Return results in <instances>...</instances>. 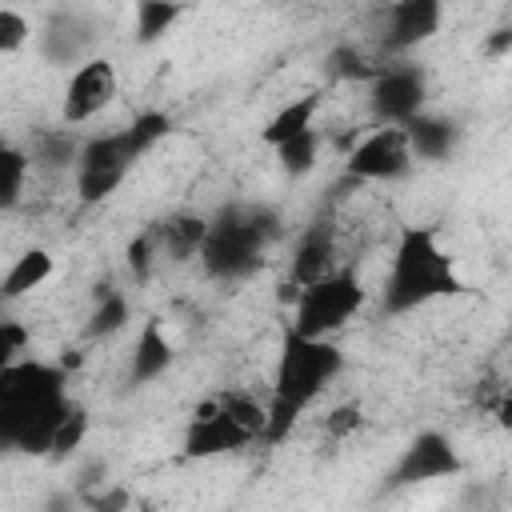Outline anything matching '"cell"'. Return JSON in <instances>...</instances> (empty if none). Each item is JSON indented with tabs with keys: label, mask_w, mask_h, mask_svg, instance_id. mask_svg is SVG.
I'll return each mask as SVG.
<instances>
[{
	"label": "cell",
	"mask_w": 512,
	"mask_h": 512,
	"mask_svg": "<svg viewBox=\"0 0 512 512\" xmlns=\"http://www.w3.org/2000/svg\"><path fill=\"white\" fill-rule=\"evenodd\" d=\"M136 160H140V152L132 148V140H128L124 128L80 140V152H76V164H72L76 196H80L84 204L108 200V196L124 184V176H128V168H132Z\"/></svg>",
	"instance_id": "cell-5"
},
{
	"label": "cell",
	"mask_w": 512,
	"mask_h": 512,
	"mask_svg": "<svg viewBox=\"0 0 512 512\" xmlns=\"http://www.w3.org/2000/svg\"><path fill=\"white\" fill-rule=\"evenodd\" d=\"M368 304V288L360 284L356 272L336 268L304 288H296V304H292V332L300 336H336L348 320L360 316V308Z\"/></svg>",
	"instance_id": "cell-4"
},
{
	"label": "cell",
	"mask_w": 512,
	"mask_h": 512,
	"mask_svg": "<svg viewBox=\"0 0 512 512\" xmlns=\"http://www.w3.org/2000/svg\"><path fill=\"white\" fill-rule=\"evenodd\" d=\"M272 152H276V160H280V168H284L288 176H304V172L316 168V156H320V128L312 124V128H304L300 136L276 144Z\"/></svg>",
	"instance_id": "cell-23"
},
{
	"label": "cell",
	"mask_w": 512,
	"mask_h": 512,
	"mask_svg": "<svg viewBox=\"0 0 512 512\" xmlns=\"http://www.w3.org/2000/svg\"><path fill=\"white\" fill-rule=\"evenodd\" d=\"M272 236H276V216L268 208L228 204L208 220V232H204V244L196 256H200L208 276L240 280V276L256 272Z\"/></svg>",
	"instance_id": "cell-3"
},
{
	"label": "cell",
	"mask_w": 512,
	"mask_h": 512,
	"mask_svg": "<svg viewBox=\"0 0 512 512\" xmlns=\"http://www.w3.org/2000/svg\"><path fill=\"white\" fill-rule=\"evenodd\" d=\"M84 48H88V28L76 24L72 16H56L44 32V56L56 60V64H80L84 60Z\"/></svg>",
	"instance_id": "cell-20"
},
{
	"label": "cell",
	"mask_w": 512,
	"mask_h": 512,
	"mask_svg": "<svg viewBox=\"0 0 512 512\" xmlns=\"http://www.w3.org/2000/svg\"><path fill=\"white\" fill-rule=\"evenodd\" d=\"M460 468H464V460H460L456 444L444 432L424 428V432H416L408 440V448L392 464L388 488H412V484H428V480H452V476H460Z\"/></svg>",
	"instance_id": "cell-9"
},
{
	"label": "cell",
	"mask_w": 512,
	"mask_h": 512,
	"mask_svg": "<svg viewBox=\"0 0 512 512\" xmlns=\"http://www.w3.org/2000/svg\"><path fill=\"white\" fill-rule=\"evenodd\" d=\"M128 316H132L128 296H124L120 288H104V292L96 296L92 316H88V336H92V340H108V336H116V332L128 324Z\"/></svg>",
	"instance_id": "cell-21"
},
{
	"label": "cell",
	"mask_w": 512,
	"mask_h": 512,
	"mask_svg": "<svg viewBox=\"0 0 512 512\" xmlns=\"http://www.w3.org/2000/svg\"><path fill=\"white\" fill-rule=\"evenodd\" d=\"M460 288H464V280L456 272V260L444 252L436 228L404 224L396 236V248H392L388 280H384V312L404 316L432 300L456 296Z\"/></svg>",
	"instance_id": "cell-2"
},
{
	"label": "cell",
	"mask_w": 512,
	"mask_h": 512,
	"mask_svg": "<svg viewBox=\"0 0 512 512\" xmlns=\"http://www.w3.org/2000/svg\"><path fill=\"white\" fill-rule=\"evenodd\" d=\"M160 264V248H156V232L152 228H144L132 244H128V268H132V276H140V280H148L152 276V268Z\"/></svg>",
	"instance_id": "cell-29"
},
{
	"label": "cell",
	"mask_w": 512,
	"mask_h": 512,
	"mask_svg": "<svg viewBox=\"0 0 512 512\" xmlns=\"http://www.w3.org/2000/svg\"><path fill=\"white\" fill-rule=\"evenodd\" d=\"M400 128H404V136H408L412 160H448L452 148H456V140H460L456 120L436 116V112H428V108H420L416 116H408Z\"/></svg>",
	"instance_id": "cell-14"
},
{
	"label": "cell",
	"mask_w": 512,
	"mask_h": 512,
	"mask_svg": "<svg viewBox=\"0 0 512 512\" xmlns=\"http://www.w3.org/2000/svg\"><path fill=\"white\" fill-rule=\"evenodd\" d=\"M424 100H428V76L420 64L384 60L368 80V108L376 124H404L424 108Z\"/></svg>",
	"instance_id": "cell-7"
},
{
	"label": "cell",
	"mask_w": 512,
	"mask_h": 512,
	"mask_svg": "<svg viewBox=\"0 0 512 512\" xmlns=\"http://www.w3.org/2000/svg\"><path fill=\"white\" fill-rule=\"evenodd\" d=\"M364 424V412H360V404H340V408H332L328 416H324V432L332 436V440H348L356 428Z\"/></svg>",
	"instance_id": "cell-31"
},
{
	"label": "cell",
	"mask_w": 512,
	"mask_h": 512,
	"mask_svg": "<svg viewBox=\"0 0 512 512\" xmlns=\"http://www.w3.org/2000/svg\"><path fill=\"white\" fill-rule=\"evenodd\" d=\"M152 232H156L160 260H188V256H196V252H200V244H204L208 216L180 212V216H168V220L152 224Z\"/></svg>",
	"instance_id": "cell-16"
},
{
	"label": "cell",
	"mask_w": 512,
	"mask_h": 512,
	"mask_svg": "<svg viewBox=\"0 0 512 512\" xmlns=\"http://www.w3.org/2000/svg\"><path fill=\"white\" fill-rule=\"evenodd\" d=\"M116 88H120V80H116L112 60L84 56L68 72V84H64V100H60L64 124H88V120H96L116 100Z\"/></svg>",
	"instance_id": "cell-11"
},
{
	"label": "cell",
	"mask_w": 512,
	"mask_h": 512,
	"mask_svg": "<svg viewBox=\"0 0 512 512\" xmlns=\"http://www.w3.org/2000/svg\"><path fill=\"white\" fill-rule=\"evenodd\" d=\"M252 440H260L220 396L200 404L196 416L188 420L184 428V456L192 460H212V456H228V452H240L248 448Z\"/></svg>",
	"instance_id": "cell-8"
},
{
	"label": "cell",
	"mask_w": 512,
	"mask_h": 512,
	"mask_svg": "<svg viewBox=\"0 0 512 512\" xmlns=\"http://www.w3.org/2000/svg\"><path fill=\"white\" fill-rule=\"evenodd\" d=\"M412 148H408V136L400 124H376L372 132H364L352 152L344 156V172L352 180H364V184H388V180H400L412 172Z\"/></svg>",
	"instance_id": "cell-6"
},
{
	"label": "cell",
	"mask_w": 512,
	"mask_h": 512,
	"mask_svg": "<svg viewBox=\"0 0 512 512\" xmlns=\"http://www.w3.org/2000/svg\"><path fill=\"white\" fill-rule=\"evenodd\" d=\"M32 176V156L8 140H0V212H12L24 200Z\"/></svg>",
	"instance_id": "cell-19"
},
{
	"label": "cell",
	"mask_w": 512,
	"mask_h": 512,
	"mask_svg": "<svg viewBox=\"0 0 512 512\" xmlns=\"http://www.w3.org/2000/svg\"><path fill=\"white\" fill-rule=\"evenodd\" d=\"M84 432H88V412L72 400L68 412H64V420L56 424V436H52V452H48V456H68V452H76L80 440H84Z\"/></svg>",
	"instance_id": "cell-26"
},
{
	"label": "cell",
	"mask_w": 512,
	"mask_h": 512,
	"mask_svg": "<svg viewBox=\"0 0 512 512\" xmlns=\"http://www.w3.org/2000/svg\"><path fill=\"white\" fill-rule=\"evenodd\" d=\"M444 0H384L380 8V48L384 56H404L440 32Z\"/></svg>",
	"instance_id": "cell-10"
},
{
	"label": "cell",
	"mask_w": 512,
	"mask_h": 512,
	"mask_svg": "<svg viewBox=\"0 0 512 512\" xmlns=\"http://www.w3.org/2000/svg\"><path fill=\"white\" fill-rule=\"evenodd\" d=\"M336 268H340L336 228L328 220H316L312 228H304V236L296 240V248L288 256V280H292V288H304V284H312Z\"/></svg>",
	"instance_id": "cell-12"
},
{
	"label": "cell",
	"mask_w": 512,
	"mask_h": 512,
	"mask_svg": "<svg viewBox=\"0 0 512 512\" xmlns=\"http://www.w3.org/2000/svg\"><path fill=\"white\" fill-rule=\"evenodd\" d=\"M64 384H68L64 368L48 364V360L20 356L16 364L0 368V400H40V396L64 392Z\"/></svg>",
	"instance_id": "cell-13"
},
{
	"label": "cell",
	"mask_w": 512,
	"mask_h": 512,
	"mask_svg": "<svg viewBox=\"0 0 512 512\" xmlns=\"http://www.w3.org/2000/svg\"><path fill=\"white\" fill-rule=\"evenodd\" d=\"M316 112H320V92H304V96L280 104V108L268 116V124L260 128V140H264L268 148H276V144L300 136L304 128H312V124H316Z\"/></svg>",
	"instance_id": "cell-18"
},
{
	"label": "cell",
	"mask_w": 512,
	"mask_h": 512,
	"mask_svg": "<svg viewBox=\"0 0 512 512\" xmlns=\"http://www.w3.org/2000/svg\"><path fill=\"white\" fill-rule=\"evenodd\" d=\"M376 68H380V64L368 60V56H364L360 48H352V44H340V48L328 56V72H332L336 80H364V84H368V80L376 76Z\"/></svg>",
	"instance_id": "cell-25"
},
{
	"label": "cell",
	"mask_w": 512,
	"mask_h": 512,
	"mask_svg": "<svg viewBox=\"0 0 512 512\" xmlns=\"http://www.w3.org/2000/svg\"><path fill=\"white\" fill-rule=\"evenodd\" d=\"M344 352L328 336H300L288 328L276 368H272V396H268V420H264V440L276 444L284 440L296 420L320 400V392L340 376Z\"/></svg>",
	"instance_id": "cell-1"
},
{
	"label": "cell",
	"mask_w": 512,
	"mask_h": 512,
	"mask_svg": "<svg viewBox=\"0 0 512 512\" xmlns=\"http://www.w3.org/2000/svg\"><path fill=\"white\" fill-rule=\"evenodd\" d=\"M24 348H28V328H24L20 320L0 316V368L16 364V360L24 356Z\"/></svg>",
	"instance_id": "cell-30"
},
{
	"label": "cell",
	"mask_w": 512,
	"mask_h": 512,
	"mask_svg": "<svg viewBox=\"0 0 512 512\" xmlns=\"http://www.w3.org/2000/svg\"><path fill=\"white\" fill-rule=\"evenodd\" d=\"M56 272V260L48 248H24L8 272L0 276V300H20V296H32L40 284H48V276Z\"/></svg>",
	"instance_id": "cell-17"
},
{
	"label": "cell",
	"mask_w": 512,
	"mask_h": 512,
	"mask_svg": "<svg viewBox=\"0 0 512 512\" xmlns=\"http://www.w3.org/2000/svg\"><path fill=\"white\" fill-rule=\"evenodd\" d=\"M176 360V348L164 332L160 320H144L136 344H132V384H152L160 380Z\"/></svg>",
	"instance_id": "cell-15"
},
{
	"label": "cell",
	"mask_w": 512,
	"mask_h": 512,
	"mask_svg": "<svg viewBox=\"0 0 512 512\" xmlns=\"http://www.w3.org/2000/svg\"><path fill=\"white\" fill-rule=\"evenodd\" d=\"M32 40V24L20 8H0V56L20 52Z\"/></svg>",
	"instance_id": "cell-28"
},
{
	"label": "cell",
	"mask_w": 512,
	"mask_h": 512,
	"mask_svg": "<svg viewBox=\"0 0 512 512\" xmlns=\"http://www.w3.org/2000/svg\"><path fill=\"white\" fill-rule=\"evenodd\" d=\"M180 12H184L180 0H136V40L156 44L164 32H172Z\"/></svg>",
	"instance_id": "cell-22"
},
{
	"label": "cell",
	"mask_w": 512,
	"mask_h": 512,
	"mask_svg": "<svg viewBox=\"0 0 512 512\" xmlns=\"http://www.w3.org/2000/svg\"><path fill=\"white\" fill-rule=\"evenodd\" d=\"M76 152H80V140L72 136V132H44V136H36V144H32V168L36 164H44V168H72L76 164Z\"/></svg>",
	"instance_id": "cell-24"
},
{
	"label": "cell",
	"mask_w": 512,
	"mask_h": 512,
	"mask_svg": "<svg viewBox=\"0 0 512 512\" xmlns=\"http://www.w3.org/2000/svg\"><path fill=\"white\" fill-rule=\"evenodd\" d=\"M168 124H172V120H168L164 112H140V116H136V120H132V124L124 128V132H128L132 148H136V152L144 156V152H148L152 144H160V140L168 136Z\"/></svg>",
	"instance_id": "cell-27"
},
{
	"label": "cell",
	"mask_w": 512,
	"mask_h": 512,
	"mask_svg": "<svg viewBox=\"0 0 512 512\" xmlns=\"http://www.w3.org/2000/svg\"><path fill=\"white\" fill-rule=\"evenodd\" d=\"M484 48H488L492 56H504V52L512 48V32H508V28H496V36H492V40H488Z\"/></svg>",
	"instance_id": "cell-32"
}]
</instances>
